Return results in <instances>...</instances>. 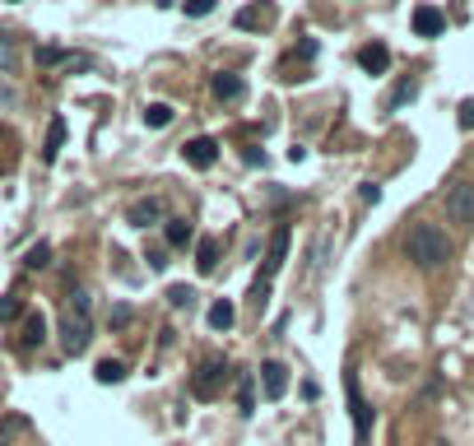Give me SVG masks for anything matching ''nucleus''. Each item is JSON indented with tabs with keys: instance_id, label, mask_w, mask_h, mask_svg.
<instances>
[{
	"instance_id": "obj_1",
	"label": "nucleus",
	"mask_w": 474,
	"mask_h": 446,
	"mask_svg": "<svg viewBox=\"0 0 474 446\" xmlns=\"http://www.w3.org/2000/svg\"><path fill=\"white\" fill-rule=\"evenodd\" d=\"M405 251L419 270H442L451 260V237L438 228V223H414L409 237H405Z\"/></svg>"
},
{
	"instance_id": "obj_2",
	"label": "nucleus",
	"mask_w": 474,
	"mask_h": 446,
	"mask_svg": "<svg viewBox=\"0 0 474 446\" xmlns=\"http://www.w3.org/2000/svg\"><path fill=\"white\" fill-rule=\"evenodd\" d=\"M93 339V298L89 289H75L70 293V307H66V321H60V344H66V354H84Z\"/></svg>"
},
{
	"instance_id": "obj_3",
	"label": "nucleus",
	"mask_w": 474,
	"mask_h": 446,
	"mask_svg": "<svg viewBox=\"0 0 474 446\" xmlns=\"http://www.w3.org/2000/svg\"><path fill=\"white\" fill-rule=\"evenodd\" d=\"M288 260V223H279V228L270 233V247H265V270L256 279V307H265V289H270V279L284 270Z\"/></svg>"
},
{
	"instance_id": "obj_4",
	"label": "nucleus",
	"mask_w": 474,
	"mask_h": 446,
	"mask_svg": "<svg viewBox=\"0 0 474 446\" xmlns=\"http://www.w3.org/2000/svg\"><path fill=\"white\" fill-rule=\"evenodd\" d=\"M223 381H229V362H223V358H205L200 368L191 372V395L196 400H214L223 391Z\"/></svg>"
},
{
	"instance_id": "obj_5",
	"label": "nucleus",
	"mask_w": 474,
	"mask_h": 446,
	"mask_svg": "<svg viewBox=\"0 0 474 446\" xmlns=\"http://www.w3.org/2000/svg\"><path fill=\"white\" fill-rule=\"evenodd\" d=\"M344 395H349V414H354V433H358V442H367V433H373V404L363 400L358 372H344Z\"/></svg>"
},
{
	"instance_id": "obj_6",
	"label": "nucleus",
	"mask_w": 474,
	"mask_h": 446,
	"mask_svg": "<svg viewBox=\"0 0 474 446\" xmlns=\"http://www.w3.org/2000/svg\"><path fill=\"white\" fill-rule=\"evenodd\" d=\"M446 219L451 223H474V181H456L446 191Z\"/></svg>"
},
{
	"instance_id": "obj_7",
	"label": "nucleus",
	"mask_w": 474,
	"mask_h": 446,
	"mask_svg": "<svg viewBox=\"0 0 474 446\" xmlns=\"http://www.w3.org/2000/svg\"><path fill=\"white\" fill-rule=\"evenodd\" d=\"M181 158H187V163L191 168H214L219 163V145H214V139L210 135H196V139H187V145H181Z\"/></svg>"
},
{
	"instance_id": "obj_8",
	"label": "nucleus",
	"mask_w": 474,
	"mask_h": 446,
	"mask_svg": "<svg viewBox=\"0 0 474 446\" xmlns=\"http://www.w3.org/2000/svg\"><path fill=\"white\" fill-rule=\"evenodd\" d=\"M284 391H288V368H284L279 358L261 362V395L265 400H284Z\"/></svg>"
},
{
	"instance_id": "obj_9",
	"label": "nucleus",
	"mask_w": 474,
	"mask_h": 446,
	"mask_svg": "<svg viewBox=\"0 0 474 446\" xmlns=\"http://www.w3.org/2000/svg\"><path fill=\"white\" fill-rule=\"evenodd\" d=\"M409 24H414V33H419V37H442V33H446V14H442L438 5H419Z\"/></svg>"
},
{
	"instance_id": "obj_10",
	"label": "nucleus",
	"mask_w": 474,
	"mask_h": 446,
	"mask_svg": "<svg viewBox=\"0 0 474 446\" xmlns=\"http://www.w3.org/2000/svg\"><path fill=\"white\" fill-rule=\"evenodd\" d=\"M158 219H163V200L158 195H144V200H135V205L126 210L131 228H149V223H158Z\"/></svg>"
},
{
	"instance_id": "obj_11",
	"label": "nucleus",
	"mask_w": 474,
	"mask_h": 446,
	"mask_svg": "<svg viewBox=\"0 0 474 446\" xmlns=\"http://www.w3.org/2000/svg\"><path fill=\"white\" fill-rule=\"evenodd\" d=\"M358 66H363L367 75H386V70H390V47H386V43H367V47L358 52Z\"/></svg>"
},
{
	"instance_id": "obj_12",
	"label": "nucleus",
	"mask_w": 474,
	"mask_h": 446,
	"mask_svg": "<svg viewBox=\"0 0 474 446\" xmlns=\"http://www.w3.org/2000/svg\"><path fill=\"white\" fill-rule=\"evenodd\" d=\"M214 98H219V103H237V98L246 93V84H242V75H214Z\"/></svg>"
},
{
	"instance_id": "obj_13",
	"label": "nucleus",
	"mask_w": 474,
	"mask_h": 446,
	"mask_svg": "<svg viewBox=\"0 0 474 446\" xmlns=\"http://www.w3.org/2000/svg\"><path fill=\"white\" fill-rule=\"evenodd\" d=\"M60 145H66V116H52V126H47V145H43V163H56Z\"/></svg>"
},
{
	"instance_id": "obj_14",
	"label": "nucleus",
	"mask_w": 474,
	"mask_h": 446,
	"mask_svg": "<svg viewBox=\"0 0 474 446\" xmlns=\"http://www.w3.org/2000/svg\"><path fill=\"white\" fill-rule=\"evenodd\" d=\"M163 242L181 251V247L191 242V223H187V219H163Z\"/></svg>"
},
{
	"instance_id": "obj_15",
	"label": "nucleus",
	"mask_w": 474,
	"mask_h": 446,
	"mask_svg": "<svg viewBox=\"0 0 474 446\" xmlns=\"http://www.w3.org/2000/svg\"><path fill=\"white\" fill-rule=\"evenodd\" d=\"M233 321H237V307H233L229 298H219L214 307H210V331H219V335H223V331H233Z\"/></svg>"
},
{
	"instance_id": "obj_16",
	"label": "nucleus",
	"mask_w": 474,
	"mask_h": 446,
	"mask_svg": "<svg viewBox=\"0 0 474 446\" xmlns=\"http://www.w3.org/2000/svg\"><path fill=\"white\" fill-rule=\"evenodd\" d=\"M93 377L102 381V386H116V381H126V362H121V358H102L93 368Z\"/></svg>"
},
{
	"instance_id": "obj_17",
	"label": "nucleus",
	"mask_w": 474,
	"mask_h": 446,
	"mask_svg": "<svg viewBox=\"0 0 474 446\" xmlns=\"http://www.w3.org/2000/svg\"><path fill=\"white\" fill-rule=\"evenodd\" d=\"M196 266H200V275H210L219 266V242L214 237H200L196 242Z\"/></svg>"
},
{
	"instance_id": "obj_18",
	"label": "nucleus",
	"mask_w": 474,
	"mask_h": 446,
	"mask_svg": "<svg viewBox=\"0 0 474 446\" xmlns=\"http://www.w3.org/2000/svg\"><path fill=\"white\" fill-rule=\"evenodd\" d=\"M43 339H47V316L28 312V321H24V349H33V344H43Z\"/></svg>"
},
{
	"instance_id": "obj_19",
	"label": "nucleus",
	"mask_w": 474,
	"mask_h": 446,
	"mask_svg": "<svg viewBox=\"0 0 474 446\" xmlns=\"http://www.w3.org/2000/svg\"><path fill=\"white\" fill-rule=\"evenodd\" d=\"M173 108L168 103H149V108H144V126H149V131H163V126H173Z\"/></svg>"
},
{
	"instance_id": "obj_20",
	"label": "nucleus",
	"mask_w": 474,
	"mask_h": 446,
	"mask_svg": "<svg viewBox=\"0 0 474 446\" xmlns=\"http://www.w3.org/2000/svg\"><path fill=\"white\" fill-rule=\"evenodd\" d=\"M237 404H242V414H256V381L252 377H237Z\"/></svg>"
},
{
	"instance_id": "obj_21",
	"label": "nucleus",
	"mask_w": 474,
	"mask_h": 446,
	"mask_svg": "<svg viewBox=\"0 0 474 446\" xmlns=\"http://www.w3.org/2000/svg\"><path fill=\"white\" fill-rule=\"evenodd\" d=\"M24 266H28V270H43V266H52V247H47V242H37V247L24 256Z\"/></svg>"
},
{
	"instance_id": "obj_22",
	"label": "nucleus",
	"mask_w": 474,
	"mask_h": 446,
	"mask_svg": "<svg viewBox=\"0 0 474 446\" xmlns=\"http://www.w3.org/2000/svg\"><path fill=\"white\" fill-rule=\"evenodd\" d=\"M168 302H173V307H191V302H196V289H187V283H173V289H168Z\"/></svg>"
},
{
	"instance_id": "obj_23",
	"label": "nucleus",
	"mask_w": 474,
	"mask_h": 446,
	"mask_svg": "<svg viewBox=\"0 0 474 446\" xmlns=\"http://www.w3.org/2000/svg\"><path fill=\"white\" fill-rule=\"evenodd\" d=\"M19 312H24V302H19L14 293H10V298H0V326H5V321H14Z\"/></svg>"
},
{
	"instance_id": "obj_24",
	"label": "nucleus",
	"mask_w": 474,
	"mask_h": 446,
	"mask_svg": "<svg viewBox=\"0 0 474 446\" xmlns=\"http://www.w3.org/2000/svg\"><path fill=\"white\" fill-rule=\"evenodd\" d=\"M37 60H43V66H60V60H75V56L60 52V47H37Z\"/></svg>"
},
{
	"instance_id": "obj_25",
	"label": "nucleus",
	"mask_w": 474,
	"mask_h": 446,
	"mask_svg": "<svg viewBox=\"0 0 474 446\" xmlns=\"http://www.w3.org/2000/svg\"><path fill=\"white\" fill-rule=\"evenodd\" d=\"M261 19H265L261 10H237V19H233V24H237V28H261Z\"/></svg>"
},
{
	"instance_id": "obj_26",
	"label": "nucleus",
	"mask_w": 474,
	"mask_h": 446,
	"mask_svg": "<svg viewBox=\"0 0 474 446\" xmlns=\"http://www.w3.org/2000/svg\"><path fill=\"white\" fill-rule=\"evenodd\" d=\"M0 70H14V43L0 33Z\"/></svg>"
},
{
	"instance_id": "obj_27",
	"label": "nucleus",
	"mask_w": 474,
	"mask_h": 446,
	"mask_svg": "<svg viewBox=\"0 0 474 446\" xmlns=\"http://www.w3.org/2000/svg\"><path fill=\"white\" fill-rule=\"evenodd\" d=\"M461 131H474V98H465V103H461Z\"/></svg>"
},
{
	"instance_id": "obj_28",
	"label": "nucleus",
	"mask_w": 474,
	"mask_h": 446,
	"mask_svg": "<svg viewBox=\"0 0 474 446\" xmlns=\"http://www.w3.org/2000/svg\"><path fill=\"white\" fill-rule=\"evenodd\" d=\"M358 195L367 200V205H377V200H382V187H377V181H363V187H358Z\"/></svg>"
},
{
	"instance_id": "obj_29",
	"label": "nucleus",
	"mask_w": 474,
	"mask_h": 446,
	"mask_svg": "<svg viewBox=\"0 0 474 446\" xmlns=\"http://www.w3.org/2000/svg\"><path fill=\"white\" fill-rule=\"evenodd\" d=\"M131 316H135L131 307H112V326H131Z\"/></svg>"
},
{
	"instance_id": "obj_30",
	"label": "nucleus",
	"mask_w": 474,
	"mask_h": 446,
	"mask_svg": "<svg viewBox=\"0 0 474 446\" xmlns=\"http://www.w3.org/2000/svg\"><path fill=\"white\" fill-rule=\"evenodd\" d=\"M210 10H214V5H210V0H200V5H191L187 14H191V19H205V14H210Z\"/></svg>"
},
{
	"instance_id": "obj_31",
	"label": "nucleus",
	"mask_w": 474,
	"mask_h": 446,
	"mask_svg": "<svg viewBox=\"0 0 474 446\" xmlns=\"http://www.w3.org/2000/svg\"><path fill=\"white\" fill-rule=\"evenodd\" d=\"M0 446H5V428H0Z\"/></svg>"
}]
</instances>
